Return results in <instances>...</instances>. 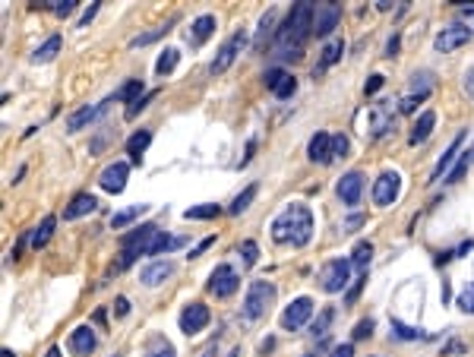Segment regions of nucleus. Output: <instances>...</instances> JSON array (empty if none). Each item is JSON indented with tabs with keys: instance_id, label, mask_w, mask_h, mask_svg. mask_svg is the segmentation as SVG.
Returning <instances> with one entry per match:
<instances>
[{
	"instance_id": "f257e3e1",
	"label": "nucleus",
	"mask_w": 474,
	"mask_h": 357,
	"mask_svg": "<svg viewBox=\"0 0 474 357\" xmlns=\"http://www.w3.org/2000/svg\"><path fill=\"white\" fill-rule=\"evenodd\" d=\"M313 16H316V6L307 4V0H301V4H297L294 10L288 13L284 26L279 29V51H282V57H291V61H297V57H301L304 41H307V35L313 32Z\"/></svg>"
},
{
	"instance_id": "f03ea898",
	"label": "nucleus",
	"mask_w": 474,
	"mask_h": 357,
	"mask_svg": "<svg viewBox=\"0 0 474 357\" xmlns=\"http://www.w3.org/2000/svg\"><path fill=\"white\" fill-rule=\"evenodd\" d=\"M310 237H313V212L301 202H291L272 222V240H279V244L307 247Z\"/></svg>"
},
{
	"instance_id": "7ed1b4c3",
	"label": "nucleus",
	"mask_w": 474,
	"mask_h": 357,
	"mask_svg": "<svg viewBox=\"0 0 474 357\" xmlns=\"http://www.w3.org/2000/svg\"><path fill=\"white\" fill-rule=\"evenodd\" d=\"M351 259H329L323 266V272H319V288L326 291V294H339V291L348 288V281H351Z\"/></svg>"
},
{
	"instance_id": "20e7f679",
	"label": "nucleus",
	"mask_w": 474,
	"mask_h": 357,
	"mask_svg": "<svg viewBox=\"0 0 474 357\" xmlns=\"http://www.w3.org/2000/svg\"><path fill=\"white\" fill-rule=\"evenodd\" d=\"M237 285H240L237 272H235L231 266H225V262H222V266L212 269V275H209V285H206V288H209V294H215V297H222V301H225V297L235 294Z\"/></svg>"
},
{
	"instance_id": "39448f33",
	"label": "nucleus",
	"mask_w": 474,
	"mask_h": 357,
	"mask_svg": "<svg viewBox=\"0 0 474 357\" xmlns=\"http://www.w3.org/2000/svg\"><path fill=\"white\" fill-rule=\"evenodd\" d=\"M244 45H247V32H235L222 48H218V54H215V61H212V73H215V76H222V73L237 61V54L244 51Z\"/></svg>"
},
{
	"instance_id": "423d86ee",
	"label": "nucleus",
	"mask_w": 474,
	"mask_h": 357,
	"mask_svg": "<svg viewBox=\"0 0 474 357\" xmlns=\"http://www.w3.org/2000/svg\"><path fill=\"white\" fill-rule=\"evenodd\" d=\"M313 316V301L310 297H297V301H291V307H284L282 313V329L294 332L301 329V326H307Z\"/></svg>"
},
{
	"instance_id": "0eeeda50",
	"label": "nucleus",
	"mask_w": 474,
	"mask_h": 357,
	"mask_svg": "<svg viewBox=\"0 0 474 357\" xmlns=\"http://www.w3.org/2000/svg\"><path fill=\"white\" fill-rule=\"evenodd\" d=\"M398 190H402V177L396 171H383L373 184V202L376 206H392L398 200Z\"/></svg>"
},
{
	"instance_id": "6e6552de",
	"label": "nucleus",
	"mask_w": 474,
	"mask_h": 357,
	"mask_svg": "<svg viewBox=\"0 0 474 357\" xmlns=\"http://www.w3.org/2000/svg\"><path fill=\"white\" fill-rule=\"evenodd\" d=\"M209 319H212V313H209L206 304H187L184 313H180V332L184 335H196V332H202L209 326Z\"/></svg>"
},
{
	"instance_id": "1a4fd4ad",
	"label": "nucleus",
	"mask_w": 474,
	"mask_h": 357,
	"mask_svg": "<svg viewBox=\"0 0 474 357\" xmlns=\"http://www.w3.org/2000/svg\"><path fill=\"white\" fill-rule=\"evenodd\" d=\"M272 301V285L269 281H253L250 291H247V301H244V313L250 319H257L266 313V304Z\"/></svg>"
},
{
	"instance_id": "9d476101",
	"label": "nucleus",
	"mask_w": 474,
	"mask_h": 357,
	"mask_svg": "<svg viewBox=\"0 0 474 357\" xmlns=\"http://www.w3.org/2000/svg\"><path fill=\"white\" fill-rule=\"evenodd\" d=\"M127 177H130V165L127 162H114V165H108L105 171L98 174V187L105 193H123V187H127Z\"/></svg>"
},
{
	"instance_id": "9b49d317",
	"label": "nucleus",
	"mask_w": 474,
	"mask_h": 357,
	"mask_svg": "<svg viewBox=\"0 0 474 357\" xmlns=\"http://www.w3.org/2000/svg\"><path fill=\"white\" fill-rule=\"evenodd\" d=\"M341 19V6L339 4H323L316 6V16H313V35L316 38H326Z\"/></svg>"
},
{
	"instance_id": "f8f14e48",
	"label": "nucleus",
	"mask_w": 474,
	"mask_h": 357,
	"mask_svg": "<svg viewBox=\"0 0 474 357\" xmlns=\"http://www.w3.org/2000/svg\"><path fill=\"white\" fill-rule=\"evenodd\" d=\"M468 38H471V32L468 29H462V26H446L440 35H436V51L440 54H452V51H458L462 45H468Z\"/></svg>"
},
{
	"instance_id": "ddd939ff",
	"label": "nucleus",
	"mask_w": 474,
	"mask_h": 357,
	"mask_svg": "<svg viewBox=\"0 0 474 357\" xmlns=\"http://www.w3.org/2000/svg\"><path fill=\"white\" fill-rule=\"evenodd\" d=\"M361 190H364V174H361V171L341 174L339 187H335V193H339V200L345 202V206H357V200H361Z\"/></svg>"
},
{
	"instance_id": "4468645a",
	"label": "nucleus",
	"mask_w": 474,
	"mask_h": 357,
	"mask_svg": "<svg viewBox=\"0 0 474 357\" xmlns=\"http://www.w3.org/2000/svg\"><path fill=\"white\" fill-rule=\"evenodd\" d=\"M111 101L114 98L101 101V105H86V108H79V111H73L70 118H67V133H79V130H86L95 118H98V114H105V108L111 105Z\"/></svg>"
},
{
	"instance_id": "2eb2a0df",
	"label": "nucleus",
	"mask_w": 474,
	"mask_h": 357,
	"mask_svg": "<svg viewBox=\"0 0 474 357\" xmlns=\"http://www.w3.org/2000/svg\"><path fill=\"white\" fill-rule=\"evenodd\" d=\"M171 275H174V262L171 259H155L140 272V281L145 288H158L165 279H171Z\"/></svg>"
},
{
	"instance_id": "dca6fc26",
	"label": "nucleus",
	"mask_w": 474,
	"mask_h": 357,
	"mask_svg": "<svg viewBox=\"0 0 474 357\" xmlns=\"http://www.w3.org/2000/svg\"><path fill=\"white\" fill-rule=\"evenodd\" d=\"M70 351L76 354V357H89L95 351V345H98V338H95V332H92V326H79V329H73L70 332Z\"/></svg>"
},
{
	"instance_id": "f3484780",
	"label": "nucleus",
	"mask_w": 474,
	"mask_h": 357,
	"mask_svg": "<svg viewBox=\"0 0 474 357\" xmlns=\"http://www.w3.org/2000/svg\"><path fill=\"white\" fill-rule=\"evenodd\" d=\"M307 158L316 165H329L332 162V133H316L307 145Z\"/></svg>"
},
{
	"instance_id": "a211bd4d",
	"label": "nucleus",
	"mask_w": 474,
	"mask_h": 357,
	"mask_svg": "<svg viewBox=\"0 0 474 357\" xmlns=\"http://www.w3.org/2000/svg\"><path fill=\"white\" fill-rule=\"evenodd\" d=\"M95 206H98V200H95L92 193H76L70 200V206L63 209V218H67V222H76V218L95 212Z\"/></svg>"
},
{
	"instance_id": "6ab92c4d",
	"label": "nucleus",
	"mask_w": 474,
	"mask_h": 357,
	"mask_svg": "<svg viewBox=\"0 0 474 357\" xmlns=\"http://www.w3.org/2000/svg\"><path fill=\"white\" fill-rule=\"evenodd\" d=\"M462 143H465V133H458L455 140L449 143V149H446V152H443V155H440V162H436L433 174H430V180H440L443 174L449 171V167H452V162H455V155H462Z\"/></svg>"
},
{
	"instance_id": "aec40b11",
	"label": "nucleus",
	"mask_w": 474,
	"mask_h": 357,
	"mask_svg": "<svg viewBox=\"0 0 474 357\" xmlns=\"http://www.w3.org/2000/svg\"><path fill=\"white\" fill-rule=\"evenodd\" d=\"M212 32H215V16H212V13H202V16L196 19L193 26H190L187 38H190V45H202V41H206Z\"/></svg>"
},
{
	"instance_id": "412c9836",
	"label": "nucleus",
	"mask_w": 474,
	"mask_h": 357,
	"mask_svg": "<svg viewBox=\"0 0 474 357\" xmlns=\"http://www.w3.org/2000/svg\"><path fill=\"white\" fill-rule=\"evenodd\" d=\"M54 228H57V218H54V215H45L38 228L29 234V247H32V250H41V247H45L48 240L54 237Z\"/></svg>"
},
{
	"instance_id": "4be33fe9",
	"label": "nucleus",
	"mask_w": 474,
	"mask_h": 357,
	"mask_svg": "<svg viewBox=\"0 0 474 357\" xmlns=\"http://www.w3.org/2000/svg\"><path fill=\"white\" fill-rule=\"evenodd\" d=\"M433 127H436V114H433V111H424V114L418 118V123H414V130H411V136H408V143H411V145L427 143V136L433 133Z\"/></svg>"
},
{
	"instance_id": "5701e85b",
	"label": "nucleus",
	"mask_w": 474,
	"mask_h": 357,
	"mask_svg": "<svg viewBox=\"0 0 474 357\" xmlns=\"http://www.w3.org/2000/svg\"><path fill=\"white\" fill-rule=\"evenodd\" d=\"M396 111L398 108H392V105H376L373 108V136H383L386 130H392V123H396Z\"/></svg>"
},
{
	"instance_id": "b1692460",
	"label": "nucleus",
	"mask_w": 474,
	"mask_h": 357,
	"mask_svg": "<svg viewBox=\"0 0 474 357\" xmlns=\"http://www.w3.org/2000/svg\"><path fill=\"white\" fill-rule=\"evenodd\" d=\"M149 143H152V130H136V133L127 140V155L133 158L136 165H140L143 162V152L149 149Z\"/></svg>"
},
{
	"instance_id": "393cba45",
	"label": "nucleus",
	"mask_w": 474,
	"mask_h": 357,
	"mask_svg": "<svg viewBox=\"0 0 474 357\" xmlns=\"http://www.w3.org/2000/svg\"><path fill=\"white\" fill-rule=\"evenodd\" d=\"M57 51H61V35H51L48 41H41V45L32 51V63H48V61H54Z\"/></svg>"
},
{
	"instance_id": "a878e982",
	"label": "nucleus",
	"mask_w": 474,
	"mask_h": 357,
	"mask_svg": "<svg viewBox=\"0 0 474 357\" xmlns=\"http://www.w3.org/2000/svg\"><path fill=\"white\" fill-rule=\"evenodd\" d=\"M222 215V206H215V202H202V206H190L184 218L187 222H206V218H215Z\"/></svg>"
},
{
	"instance_id": "bb28decb",
	"label": "nucleus",
	"mask_w": 474,
	"mask_h": 357,
	"mask_svg": "<svg viewBox=\"0 0 474 357\" xmlns=\"http://www.w3.org/2000/svg\"><path fill=\"white\" fill-rule=\"evenodd\" d=\"M177 61H180V51L177 48H165L162 54H158V61H155V73H158V76H168V73H174Z\"/></svg>"
},
{
	"instance_id": "cd10ccee",
	"label": "nucleus",
	"mask_w": 474,
	"mask_h": 357,
	"mask_svg": "<svg viewBox=\"0 0 474 357\" xmlns=\"http://www.w3.org/2000/svg\"><path fill=\"white\" fill-rule=\"evenodd\" d=\"M370 257H373V244H370V240H361V244L354 247V253H351V266H354V269H361V272L367 275Z\"/></svg>"
},
{
	"instance_id": "c85d7f7f",
	"label": "nucleus",
	"mask_w": 474,
	"mask_h": 357,
	"mask_svg": "<svg viewBox=\"0 0 474 357\" xmlns=\"http://www.w3.org/2000/svg\"><path fill=\"white\" fill-rule=\"evenodd\" d=\"M257 193H259V187H257V184H250V187H247L244 193H237V196H235V202H231V206H228V212H231V215H240V212H247V209H250V202L257 200Z\"/></svg>"
},
{
	"instance_id": "c756f323",
	"label": "nucleus",
	"mask_w": 474,
	"mask_h": 357,
	"mask_svg": "<svg viewBox=\"0 0 474 357\" xmlns=\"http://www.w3.org/2000/svg\"><path fill=\"white\" fill-rule=\"evenodd\" d=\"M140 92H143V79H127V83L114 92V101H127V105H133V101L140 98Z\"/></svg>"
},
{
	"instance_id": "7c9ffc66",
	"label": "nucleus",
	"mask_w": 474,
	"mask_h": 357,
	"mask_svg": "<svg viewBox=\"0 0 474 357\" xmlns=\"http://www.w3.org/2000/svg\"><path fill=\"white\" fill-rule=\"evenodd\" d=\"M174 247H184V237L158 234L155 240H152V247H149V253H145V257H158V253H168V250H174Z\"/></svg>"
},
{
	"instance_id": "2f4dec72",
	"label": "nucleus",
	"mask_w": 474,
	"mask_h": 357,
	"mask_svg": "<svg viewBox=\"0 0 474 357\" xmlns=\"http://www.w3.org/2000/svg\"><path fill=\"white\" fill-rule=\"evenodd\" d=\"M471 162H474V152H462V155H458V162H455V167H452V171H449L446 184H458V180H462L465 174H468Z\"/></svg>"
},
{
	"instance_id": "473e14b6",
	"label": "nucleus",
	"mask_w": 474,
	"mask_h": 357,
	"mask_svg": "<svg viewBox=\"0 0 474 357\" xmlns=\"http://www.w3.org/2000/svg\"><path fill=\"white\" fill-rule=\"evenodd\" d=\"M392 332H396V338L402 341H418V338H427L424 329H414V326H405L402 319H392Z\"/></svg>"
},
{
	"instance_id": "72a5a7b5",
	"label": "nucleus",
	"mask_w": 474,
	"mask_h": 357,
	"mask_svg": "<svg viewBox=\"0 0 474 357\" xmlns=\"http://www.w3.org/2000/svg\"><path fill=\"white\" fill-rule=\"evenodd\" d=\"M145 209H149V206H143V202H140V206H130V209H123V212L111 215V228L118 231V228H123V224H130L133 218H140V215L145 212Z\"/></svg>"
},
{
	"instance_id": "f704fd0d",
	"label": "nucleus",
	"mask_w": 474,
	"mask_h": 357,
	"mask_svg": "<svg viewBox=\"0 0 474 357\" xmlns=\"http://www.w3.org/2000/svg\"><path fill=\"white\" fill-rule=\"evenodd\" d=\"M171 26H174V19L168 26H158V29H152V32H145V35H136V38H130V48H143V45H152L155 38H162V35L171 32Z\"/></svg>"
},
{
	"instance_id": "c9c22d12",
	"label": "nucleus",
	"mask_w": 474,
	"mask_h": 357,
	"mask_svg": "<svg viewBox=\"0 0 474 357\" xmlns=\"http://www.w3.org/2000/svg\"><path fill=\"white\" fill-rule=\"evenodd\" d=\"M145 357H174V345L165 341L162 335H155V338L149 341V348H145Z\"/></svg>"
},
{
	"instance_id": "e433bc0d",
	"label": "nucleus",
	"mask_w": 474,
	"mask_h": 357,
	"mask_svg": "<svg viewBox=\"0 0 474 357\" xmlns=\"http://www.w3.org/2000/svg\"><path fill=\"white\" fill-rule=\"evenodd\" d=\"M345 54V41L341 38H335V41H329V45L323 48V67H332L335 61H339V57Z\"/></svg>"
},
{
	"instance_id": "4c0bfd02",
	"label": "nucleus",
	"mask_w": 474,
	"mask_h": 357,
	"mask_svg": "<svg viewBox=\"0 0 474 357\" xmlns=\"http://www.w3.org/2000/svg\"><path fill=\"white\" fill-rule=\"evenodd\" d=\"M272 29H275V10H269L266 16L259 19V32H257V48L266 45V38L272 35Z\"/></svg>"
},
{
	"instance_id": "58836bf2",
	"label": "nucleus",
	"mask_w": 474,
	"mask_h": 357,
	"mask_svg": "<svg viewBox=\"0 0 474 357\" xmlns=\"http://www.w3.org/2000/svg\"><path fill=\"white\" fill-rule=\"evenodd\" d=\"M424 101H427V92H418V95L411 92V95H405L402 101H398V111H402V114H414V111H418V105H424Z\"/></svg>"
},
{
	"instance_id": "ea45409f",
	"label": "nucleus",
	"mask_w": 474,
	"mask_h": 357,
	"mask_svg": "<svg viewBox=\"0 0 474 357\" xmlns=\"http://www.w3.org/2000/svg\"><path fill=\"white\" fill-rule=\"evenodd\" d=\"M332 319H335V310H332V307H326L316 319H313L310 332H313V335H326V329H329V323H332Z\"/></svg>"
},
{
	"instance_id": "a19ab883",
	"label": "nucleus",
	"mask_w": 474,
	"mask_h": 357,
	"mask_svg": "<svg viewBox=\"0 0 474 357\" xmlns=\"http://www.w3.org/2000/svg\"><path fill=\"white\" fill-rule=\"evenodd\" d=\"M155 95H158V92H145L143 98H136L133 105H127V111H123V118H127V120H133L136 114H140V111H145V108H149V101L155 98Z\"/></svg>"
},
{
	"instance_id": "79ce46f5",
	"label": "nucleus",
	"mask_w": 474,
	"mask_h": 357,
	"mask_svg": "<svg viewBox=\"0 0 474 357\" xmlns=\"http://www.w3.org/2000/svg\"><path fill=\"white\" fill-rule=\"evenodd\" d=\"M294 92H297V79L288 73V76H284L282 83H279V89H275V98H291Z\"/></svg>"
},
{
	"instance_id": "37998d69",
	"label": "nucleus",
	"mask_w": 474,
	"mask_h": 357,
	"mask_svg": "<svg viewBox=\"0 0 474 357\" xmlns=\"http://www.w3.org/2000/svg\"><path fill=\"white\" fill-rule=\"evenodd\" d=\"M240 257H244L247 266H257V259H259V247L253 244V240H244V244H240Z\"/></svg>"
},
{
	"instance_id": "c03bdc74",
	"label": "nucleus",
	"mask_w": 474,
	"mask_h": 357,
	"mask_svg": "<svg viewBox=\"0 0 474 357\" xmlns=\"http://www.w3.org/2000/svg\"><path fill=\"white\" fill-rule=\"evenodd\" d=\"M51 10H54V16H70L76 10V0H51Z\"/></svg>"
},
{
	"instance_id": "a18cd8bd",
	"label": "nucleus",
	"mask_w": 474,
	"mask_h": 357,
	"mask_svg": "<svg viewBox=\"0 0 474 357\" xmlns=\"http://www.w3.org/2000/svg\"><path fill=\"white\" fill-rule=\"evenodd\" d=\"M348 155V136H332V158H345Z\"/></svg>"
},
{
	"instance_id": "49530a36",
	"label": "nucleus",
	"mask_w": 474,
	"mask_h": 357,
	"mask_svg": "<svg viewBox=\"0 0 474 357\" xmlns=\"http://www.w3.org/2000/svg\"><path fill=\"white\" fill-rule=\"evenodd\" d=\"M370 335H373V319H361V323L354 326V341L370 338Z\"/></svg>"
},
{
	"instance_id": "de8ad7c7",
	"label": "nucleus",
	"mask_w": 474,
	"mask_h": 357,
	"mask_svg": "<svg viewBox=\"0 0 474 357\" xmlns=\"http://www.w3.org/2000/svg\"><path fill=\"white\" fill-rule=\"evenodd\" d=\"M284 76H288V73H284V70H279V67H275V70H269L266 76H262V79H266V89H272V92H275V89H279V83H282Z\"/></svg>"
},
{
	"instance_id": "09e8293b",
	"label": "nucleus",
	"mask_w": 474,
	"mask_h": 357,
	"mask_svg": "<svg viewBox=\"0 0 474 357\" xmlns=\"http://www.w3.org/2000/svg\"><path fill=\"white\" fill-rule=\"evenodd\" d=\"M458 307H462L465 313H474V288H468V291H462V294H458Z\"/></svg>"
},
{
	"instance_id": "8fccbe9b",
	"label": "nucleus",
	"mask_w": 474,
	"mask_h": 357,
	"mask_svg": "<svg viewBox=\"0 0 474 357\" xmlns=\"http://www.w3.org/2000/svg\"><path fill=\"white\" fill-rule=\"evenodd\" d=\"M386 86V76H379V73H373V76L367 79V86H364V92H367V95H373V92H379Z\"/></svg>"
},
{
	"instance_id": "3c124183",
	"label": "nucleus",
	"mask_w": 474,
	"mask_h": 357,
	"mask_svg": "<svg viewBox=\"0 0 474 357\" xmlns=\"http://www.w3.org/2000/svg\"><path fill=\"white\" fill-rule=\"evenodd\" d=\"M212 244H215V237H212V234H209V237H202L200 244H196L193 250H190V259H196V257H200V253H206V250H209V247H212Z\"/></svg>"
},
{
	"instance_id": "603ef678",
	"label": "nucleus",
	"mask_w": 474,
	"mask_h": 357,
	"mask_svg": "<svg viewBox=\"0 0 474 357\" xmlns=\"http://www.w3.org/2000/svg\"><path fill=\"white\" fill-rule=\"evenodd\" d=\"M329 357H354V345L348 341V345H339V348H332V354Z\"/></svg>"
},
{
	"instance_id": "864d4df0",
	"label": "nucleus",
	"mask_w": 474,
	"mask_h": 357,
	"mask_svg": "<svg viewBox=\"0 0 474 357\" xmlns=\"http://www.w3.org/2000/svg\"><path fill=\"white\" fill-rule=\"evenodd\" d=\"M364 285H367V275H361V279H357V285L351 288V291H348V304H354L357 301V294H361V288Z\"/></svg>"
},
{
	"instance_id": "5fc2aeb1",
	"label": "nucleus",
	"mask_w": 474,
	"mask_h": 357,
	"mask_svg": "<svg viewBox=\"0 0 474 357\" xmlns=\"http://www.w3.org/2000/svg\"><path fill=\"white\" fill-rule=\"evenodd\" d=\"M398 45H402V38H398V35H392L389 45H386V57H396L398 54Z\"/></svg>"
},
{
	"instance_id": "6e6d98bb",
	"label": "nucleus",
	"mask_w": 474,
	"mask_h": 357,
	"mask_svg": "<svg viewBox=\"0 0 474 357\" xmlns=\"http://www.w3.org/2000/svg\"><path fill=\"white\" fill-rule=\"evenodd\" d=\"M462 23L468 26V32L474 35V6H468V10H462Z\"/></svg>"
},
{
	"instance_id": "4d7b16f0",
	"label": "nucleus",
	"mask_w": 474,
	"mask_h": 357,
	"mask_svg": "<svg viewBox=\"0 0 474 357\" xmlns=\"http://www.w3.org/2000/svg\"><path fill=\"white\" fill-rule=\"evenodd\" d=\"M114 310H118V316H127V313H130V301H127V297H118V301H114Z\"/></svg>"
},
{
	"instance_id": "13d9d810",
	"label": "nucleus",
	"mask_w": 474,
	"mask_h": 357,
	"mask_svg": "<svg viewBox=\"0 0 474 357\" xmlns=\"http://www.w3.org/2000/svg\"><path fill=\"white\" fill-rule=\"evenodd\" d=\"M95 13H98V4H92V6H89V10H86V13H83V19H79V26H89V23H92V16H95Z\"/></svg>"
},
{
	"instance_id": "bf43d9fd",
	"label": "nucleus",
	"mask_w": 474,
	"mask_h": 357,
	"mask_svg": "<svg viewBox=\"0 0 474 357\" xmlns=\"http://www.w3.org/2000/svg\"><path fill=\"white\" fill-rule=\"evenodd\" d=\"M357 224H364V218H361V215H351V218L345 222V228H357Z\"/></svg>"
},
{
	"instance_id": "052dcab7",
	"label": "nucleus",
	"mask_w": 474,
	"mask_h": 357,
	"mask_svg": "<svg viewBox=\"0 0 474 357\" xmlns=\"http://www.w3.org/2000/svg\"><path fill=\"white\" fill-rule=\"evenodd\" d=\"M45 357H63V354H61V348H48V354H45Z\"/></svg>"
},
{
	"instance_id": "680f3d73",
	"label": "nucleus",
	"mask_w": 474,
	"mask_h": 357,
	"mask_svg": "<svg viewBox=\"0 0 474 357\" xmlns=\"http://www.w3.org/2000/svg\"><path fill=\"white\" fill-rule=\"evenodd\" d=\"M0 357H16V354H13L10 348H4V351H0Z\"/></svg>"
},
{
	"instance_id": "e2e57ef3",
	"label": "nucleus",
	"mask_w": 474,
	"mask_h": 357,
	"mask_svg": "<svg viewBox=\"0 0 474 357\" xmlns=\"http://www.w3.org/2000/svg\"><path fill=\"white\" fill-rule=\"evenodd\" d=\"M228 357H240V348H235V351H231Z\"/></svg>"
},
{
	"instance_id": "0e129e2a",
	"label": "nucleus",
	"mask_w": 474,
	"mask_h": 357,
	"mask_svg": "<svg viewBox=\"0 0 474 357\" xmlns=\"http://www.w3.org/2000/svg\"><path fill=\"white\" fill-rule=\"evenodd\" d=\"M202 357H215V351H206V354H202Z\"/></svg>"
},
{
	"instance_id": "69168bd1",
	"label": "nucleus",
	"mask_w": 474,
	"mask_h": 357,
	"mask_svg": "<svg viewBox=\"0 0 474 357\" xmlns=\"http://www.w3.org/2000/svg\"><path fill=\"white\" fill-rule=\"evenodd\" d=\"M471 79H474V73H471Z\"/></svg>"
}]
</instances>
